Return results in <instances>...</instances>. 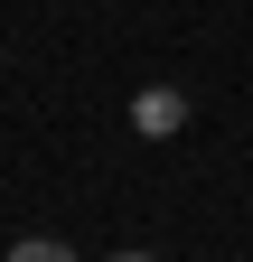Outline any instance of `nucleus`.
Listing matches in <instances>:
<instances>
[{"label":"nucleus","instance_id":"f257e3e1","mask_svg":"<svg viewBox=\"0 0 253 262\" xmlns=\"http://www.w3.org/2000/svg\"><path fill=\"white\" fill-rule=\"evenodd\" d=\"M132 122H141V131H178V122H187V103H178V94H141Z\"/></svg>","mask_w":253,"mask_h":262},{"label":"nucleus","instance_id":"f03ea898","mask_svg":"<svg viewBox=\"0 0 253 262\" xmlns=\"http://www.w3.org/2000/svg\"><path fill=\"white\" fill-rule=\"evenodd\" d=\"M10 262H75V253L56 244V234H28V244H10Z\"/></svg>","mask_w":253,"mask_h":262},{"label":"nucleus","instance_id":"7ed1b4c3","mask_svg":"<svg viewBox=\"0 0 253 262\" xmlns=\"http://www.w3.org/2000/svg\"><path fill=\"white\" fill-rule=\"evenodd\" d=\"M113 262H160V253H113Z\"/></svg>","mask_w":253,"mask_h":262}]
</instances>
